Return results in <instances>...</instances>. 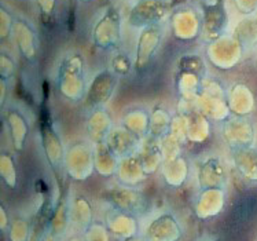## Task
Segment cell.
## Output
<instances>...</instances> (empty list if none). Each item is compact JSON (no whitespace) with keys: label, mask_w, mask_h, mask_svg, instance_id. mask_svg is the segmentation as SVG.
<instances>
[{"label":"cell","mask_w":257,"mask_h":241,"mask_svg":"<svg viewBox=\"0 0 257 241\" xmlns=\"http://www.w3.org/2000/svg\"><path fill=\"white\" fill-rule=\"evenodd\" d=\"M107 199H109V203L111 204L113 210L134 215L137 218L149 214L150 203L146 196L137 188L120 185L117 188L111 189Z\"/></svg>","instance_id":"obj_1"},{"label":"cell","mask_w":257,"mask_h":241,"mask_svg":"<svg viewBox=\"0 0 257 241\" xmlns=\"http://www.w3.org/2000/svg\"><path fill=\"white\" fill-rule=\"evenodd\" d=\"M146 241H180L183 229L172 212H161L147 222L143 230Z\"/></svg>","instance_id":"obj_2"},{"label":"cell","mask_w":257,"mask_h":241,"mask_svg":"<svg viewBox=\"0 0 257 241\" xmlns=\"http://www.w3.org/2000/svg\"><path fill=\"white\" fill-rule=\"evenodd\" d=\"M224 139L232 150L249 149L254 145V127L247 117L227 119L223 123Z\"/></svg>","instance_id":"obj_3"},{"label":"cell","mask_w":257,"mask_h":241,"mask_svg":"<svg viewBox=\"0 0 257 241\" xmlns=\"http://www.w3.org/2000/svg\"><path fill=\"white\" fill-rule=\"evenodd\" d=\"M40 136H42L43 152L46 154L48 167L51 168L54 174H59L65 168V158H66L61 138L55 131V128L51 126V123H48L47 126H42Z\"/></svg>","instance_id":"obj_4"},{"label":"cell","mask_w":257,"mask_h":241,"mask_svg":"<svg viewBox=\"0 0 257 241\" xmlns=\"http://www.w3.org/2000/svg\"><path fill=\"white\" fill-rule=\"evenodd\" d=\"M105 143L109 147V150L114 154L115 158L121 162L135 154L142 145V141L137 135H134L130 130H126L124 126H117L113 127Z\"/></svg>","instance_id":"obj_5"},{"label":"cell","mask_w":257,"mask_h":241,"mask_svg":"<svg viewBox=\"0 0 257 241\" xmlns=\"http://www.w3.org/2000/svg\"><path fill=\"white\" fill-rule=\"evenodd\" d=\"M3 127H6V131L9 134L11 145L16 152H21L27 143L28 134H29V123L27 120V116L24 115L17 108H9L3 112Z\"/></svg>","instance_id":"obj_6"},{"label":"cell","mask_w":257,"mask_h":241,"mask_svg":"<svg viewBox=\"0 0 257 241\" xmlns=\"http://www.w3.org/2000/svg\"><path fill=\"white\" fill-rule=\"evenodd\" d=\"M105 225L110 236L118 241H125L139 236V220L134 215L111 210L106 216Z\"/></svg>","instance_id":"obj_7"},{"label":"cell","mask_w":257,"mask_h":241,"mask_svg":"<svg viewBox=\"0 0 257 241\" xmlns=\"http://www.w3.org/2000/svg\"><path fill=\"white\" fill-rule=\"evenodd\" d=\"M226 192L224 189H205L201 190L194 204V212L200 219L217 216L224 208Z\"/></svg>","instance_id":"obj_8"},{"label":"cell","mask_w":257,"mask_h":241,"mask_svg":"<svg viewBox=\"0 0 257 241\" xmlns=\"http://www.w3.org/2000/svg\"><path fill=\"white\" fill-rule=\"evenodd\" d=\"M117 80V79H115ZM114 77L109 73H100L89 86L84 102L92 109H100L110 100L115 87Z\"/></svg>","instance_id":"obj_9"},{"label":"cell","mask_w":257,"mask_h":241,"mask_svg":"<svg viewBox=\"0 0 257 241\" xmlns=\"http://www.w3.org/2000/svg\"><path fill=\"white\" fill-rule=\"evenodd\" d=\"M226 171L219 158H208L202 163L198 173V185L201 190L205 189H224L226 185Z\"/></svg>","instance_id":"obj_10"},{"label":"cell","mask_w":257,"mask_h":241,"mask_svg":"<svg viewBox=\"0 0 257 241\" xmlns=\"http://www.w3.org/2000/svg\"><path fill=\"white\" fill-rule=\"evenodd\" d=\"M69 205H70L72 226L79 229L81 231V234H83L89 226L95 222L92 205L84 196H74L73 199L69 201Z\"/></svg>","instance_id":"obj_11"},{"label":"cell","mask_w":257,"mask_h":241,"mask_svg":"<svg viewBox=\"0 0 257 241\" xmlns=\"http://www.w3.org/2000/svg\"><path fill=\"white\" fill-rule=\"evenodd\" d=\"M88 138L91 141V145H99L103 143L107 139V136L113 130L110 116L107 115V112L102 109H94L92 115L89 117L88 123Z\"/></svg>","instance_id":"obj_12"},{"label":"cell","mask_w":257,"mask_h":241,"mask_svg":"<svg viewBox=\"0 0 257 241\" xmlns=\"http://www.w3.org/2000/svg\"><path fill=\"white\" fill-rule=\"evenodd\" d=\"M235 170L242 178L249 182H257V150L254 147L232 150Z\"/></svg>","instance_id":"obj_13"},{"label":"cell","mask_w":257,"mask_h":241,"mask_svg":"<svg viewBox=\"0 0 257 241\" xmlns=\"http://www.w3.org/2000/svg\"><path fill=\"white\" fill-rule=\"evenodd\" d=\"M50 236L54 238L65 236V233L72 226V219H70V205L68 200H61L55 207L53 212L50 214Z\"/></svg>","instance_id":"obj_14"},{"label":"cell","mask_w":257,"mask_h":241,"mask_svg":"<svg viewBox=\"0 0 257 241\" xmlns=\"http://www.w3.org/2000/svg\"><path fill=\"white\" fill-rule=\"evenodd\" d=\"M0 177L9 189H16L18 185V173H17L16 158L9 152L0 154Z\"/></svg>","instance_id":"obj_15"},{"label":"cell","mask_w":257,"mask_h":241,"mask_svg":"<svg viewBox=\"0 0 257 241\" xmlns=\"http://www.w3.org/2000/svg\"><path fill=\"white\" fill-rule=\"evenodd\" d=\"M7 240L9 241H31L32 227L29 220L24 216H16L11 219L10 227L7 230Z\"/></svg>","instance_id":"obj_16"},{"label":"cell","mask_w":257,"mask_h":241,"mask_svg":"<svg viewBox=\"0 0 257 241\" xmlns=\"http://www.w3.org/2000/svg\"><path fill=\"white\" fill-rule=\"evenodd\" d=\"M87 241H110L111 236L105 223L94 222L88 229L83 233Z\"/></svg>","instance_id":"obj_17"},{"label":"cell","mask_w":257,"mask_h":241,"mask_svg":"<svg viewBox=\"0 0 257 241\" xmlns=\"http://www.w3.org/2000/svg\"><path fill=\"white\" fill-rule=\"evenodd\" d=\"M11 219L9 218V215H7V211L5 210V205L2 204L0 205V230L2 233L5 234L9 230V227H10Z\"/></svg>","instance_id":"obj_18"},{"label":"cell","mask_w":257,"mask_h":241,"mask_svg":"<svg viewBox=\"0 0 257 241\" xmlns=\"http://www.w3.org/2000/svg\"><path fill=\"white\" fill-rule=\"evenodd\" d=\"M69 241H87V240H85V237L83 236V234H81V236L72 237V238H70V240H69Z\"/></svg>","instance_id":"obj_19"},{"label":"cell","mask_w":257,"mask_h":241,"mask_svg":"<svg viewBox=\"0 0 257 241\" xmlns=\"http://www.w3.org/2000/svg\"><path fill=\"white\" fill-rule=\"evenodd\" d=\"M125 241H146V240H145V237L137 236V237H134V238H128V240Z\"/></svg>","instance_id":"obj_20"}]
</instances>
